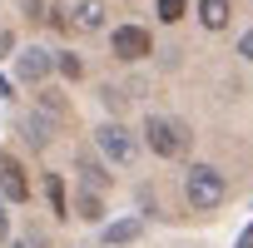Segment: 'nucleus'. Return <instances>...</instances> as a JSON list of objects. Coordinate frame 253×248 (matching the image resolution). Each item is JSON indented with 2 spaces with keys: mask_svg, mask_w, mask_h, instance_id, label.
Instances as JSON below:
<instances>
[{
  "mask_svg": "<svg viewBox=\"0 0 253 248\" xmlns=\"http://www.w3.org/2000/svg\"><path fill=\"white\" fill-rule=\"evenodd\" d=\"M75 208H80V218H89V223H99V218H104V204L94 199V189H89V194H80V204H75Z\"/></svg>",
  "mask_w": 253,
  "mask_h": 248,
  "instance_id": "obj_14",
  "label": "nucleus"
},
{
  "mask_svg": "<svg viewBox=\"0 0 253 248\" xmlns=\"http://www.w3.org/2000/svg\"><path fill=\"white\" fill-rule=\"evenodd\" d=\"M139 233H144L139 218H124V223H109V228H104V243H134Z\"/></svg>",
  "mask_w": 253,
  "mask_h": 248,
  "instance_id": "obj_11",
  "label": "nucleus"
},
{
  "mask_svg": "<svg viewBox=\"0 0 253 248\" xmlns=\"http://www.w3.org/2000/svg\"><path fill=\"white\" fill-rule=\"evenodd\" d=\"M50 70H55V55H50V50H40V45L20 50V60H15V75H20L25 84H40Z\"/></svg>",
  "mask_w": 253,
  "mask_h": 248,
  "instance_id": "obj_5",
  "label": "nucleus"
},
{
  "mask_svg": "<svg viewBox=\"0 0 253 248\" xmlns=\"http://www.w3.org/2000/svg\"><path fill=\"white\" fill-rule=\"evenodd\" d=\"M144 139H149V149H154L159 159H179V154L189 149V129L174 124V119H164V114H149V119H144Z\"/></svg>",
  "mask_w": 253,
  "mask_h": 248,
  "instance_id": "obj_2",
  "label": "nucleus"
},
{
  "mask_svg": "<svg viewBox=\"0 0 253 248\" xmlns=\"http://www.w3.org/2000/svg\"><path fill=\"white\" fill-rule=\"evenodd\" d=\"M70 15H75L70 20L75 30H104V0H80Z\"/></svg>",
  "mask_w": 253,
  "mask_h": 248,
  "instance_id": "obj_8",
  "label": "nucleus"
},
{
  "mask_svg": "<svg viewBox=\"0 0 253 248\" xmlns=\"http://www.w3.org/2000/svg\"><path fill=\"white\" fill-rule=\"evenodd\" d=\"M55 70H60L65 80H80V75H84V60H80V55H55Z\"/></svg>",
  "mask_w": 253,
  "mask_h": 248,
  "instance_id": "obj_15",
  "label": "nucleus"
},
{
  "mask_svg": "<svg viewBox=\"0 0 253 248\" xmlns=\"http://www.w3.org/2000/svg\"><path fill=\"white\" fill-rule=\"evenodd\" d=\"M233 20V5H228V0H199V25L204 30H223Z\"/></svg>",
  "mask_w": 253,
  "mask_h": 248,
  "instance_id": "obj_7",
  "label": "nucleus"
},
{
  "mask_svg": "<svg viewBox=\"0 0 253 248\" xmlns=\"http://www.w3.org/2000/svg\"><path fill=\"white\" fill-rule=\"evenodd\" d=\"M75 169H80V184H84V189H94V194H99V189H109V174H104V164H99L94 154H80V159H75Z\"/></svg>",
  "mask_w": 253,
  "mask_h": 248,
  "instance_id": "obj_9",
  "label": "nucleus"
},
{
  "mask_svg": "<svg viewBox=\"0 0 253 248\" xmlns=\"http://www.w3.org/2000/svg\"><path fill=\"white\" fill-rule=\"evenodd\" d=\"M0 194H5L10 204H25L30 199V179H25V169L10 154H0Z\"/></svg>",
  "mask_w": 253,
  "mask_h": 248,
  "instance_id": "obj_6",
  "label": "nucleus"
},
{
  "mask_svg": "<svg viewBox=\"0 0 253 248\" xmlns=\"http://www.w3.org/2000/svg\"><path fill=\"white\" fill-rule=\"evenodd\" d=\"M238 55L253 65V30H243V40H238Z\"/></svg>",
  "mask_w": 253,
  "mask_h": 248,
  "instance_id": "obj_16",
  "label": "nucleus"
},
{
  "mask_svg": "<svg viewBox=\"0 0 253 248\" xmlns=\"http://www.w3.org/2000/svg\"><path fill=\"white\" fill-rule=\"evenodd\" d=\"M238 248H253V223L243 228V238H238Z\"/></svg>",
  "mask_w": 253,
  "mask_h": 248,
  "instance_id": "obj_17",
  "label": "nucleus"
},
{
  "mask_svg": "<svg viewBox=\"0 0 253 248\" xmlns=\"http://www.w3.org/2000/svg\"><path fill=\"white\" fill-rule=\"evenodd\" d=\"M114 55H119V60H144V55H154L149 30H139V25H119V30H114Z\"/></svg>",
  "mask_w": 253,
  "mask_h": 248,
  "instance_id": "obj_4",
  "label": "nucleus"
},
{
  "mask_svg": "<svg viewBox=\"0 0 253 248\" xmlns=\"http://www.w3.org/2000/svg\"><path fill=\"white\" fill-rule=\"evenodd\" d=\"M25 139L45 149V144H50V119H40V114H30V119H25Z\"/></svg>",
  "mask_w": 253,
  "mask_h": 248,
  "instance_id": "obj_12",
  "label": "nucleus"
},
{
  "mask_svg": "<svg viewBox=\"0 0 253 248\" xmlns=\"http://www.w3.org/2000/svg\"><path fill=\"white\" fill-rule=\"evenodd\" d=\"M184 194H189V204L194 208H218L223 199H228V184H223V174L213 169V164H194L189 169V179H184Z\"/></svg>",
  "mask_w": 253,
  "mask_h": 248,
  "instance_id": "obj_1",
  "label": "nucleus"
},
{
  "mask_svg": "<svg viewBox=\"0 0 253 248\" xmlns=\"http://www.w3.org/2000/svg\"><path fill=\"white\" fill-rule=\"evenodd\" d=\"M99 154L109 159V164H119V169H129L134 159H139V144L129 139V129H124V124H99Z\"/></svg>",
  "mask_w": 253,
  "mask_h": 248,
  "instance_id": "obj_3",
  "label": "nucleus"
},
{
  "mask_svg": "<svg viewBox=\"0 0 253 248\" xmlns=\"http://www.w3.org/2000/svg\"><path fill=\"white\" fill-rule=\"evenodd\" d=\"M45 194H50V213L55 218H70V199H65V179L60 174H45Z\"/></svg>",
  "mask_w": 253,
  "mask_h": 248,
  "instance_id": "obj_10",
  "label": "nucleus"
},
{
  "mask_svg": "<svg viewBox=\"0 0 253 248\" xmlns=\"http://www.w3.org/2000/svg\"><path fill=\"white\" fill-rule=\"evenodd\" d=\"M154 10H159V20H164V25H179V20L189 15V5H184V0H159Z\"/></svg>",
  "mask_w": 253,
  "mask_h": 248,
  "instance_id": "obj_13",
  "label": "nucleus"
},
{
  "mask_svg": "<svg viewBox=\"0 0 253 248\" xmlns=\"http://www.w3.org/2000/svg\"><path fill=\"white\" fill-rule=\"evenodd\" d=\"M5 233H10V218H5V208H0V243H5Z\"/></svg>",
  "mask_w": 253,
  "mask_h": 248,
  "instance_id": "obj_18",
  "label": "nucleus"
}]
</instances>
